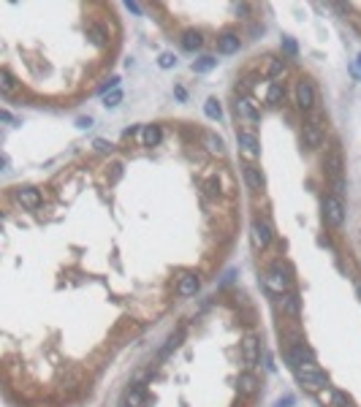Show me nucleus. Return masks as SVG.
I'll list each match as a JSON object with an SVG mask.
<instances>
[{
	"mask_svg": "<svg viewBox=\"0 0 361 407\" xmlns=\"http://www.w3.org/2000/svg\"><path fill=\"white\" fill-rule=\"evenodd\" d=\"M282 52H285V54H296V52H299V46H296V41H293V38H288V35H285V38H282Z\"/></svg>",
	"mask_w": 361,
	"mask_h": 407,
	"instance_id": "obj_31",
	"label": "nucleus"
},
{
	"mask_svg": "<svg viewBox=\"0 0 361 407\" xmlns=\"http://www.w3.org/2000/svg\"><path fill=\"white\" fill-rule=\"evenodd\" d=\"M326 168H329V174L334 179L342 177V155H339V149H331V152L326 155Z\"/></svg>",
	"mask_w": 361,
	"mask_h": 407,
	"instance_id": "obj_16",
	"label": "nucleus"
},
{
	"mask_svg": "<svg viewBox=\"0 0 361 407\" xmlns=\"http://www.w3.org/2000/svg\"><path fill=\"white\" fill-rule=\"evenodd\" d=\"M133 133H136V128H133V125H130V128H125V133H122V136H125V139H130Z\"/></svg>",
	"mask_w": 361,
	"mask_h": 407,
	"instance_id": "obj_38",
	"label": "nucleus"
},
{
	"mask_svg": "<svg viewBox=\"0 0 361 407\" xmlns=\"http://www.w3.org/2000/svg\"><path fill=\"white\" fill-rule=\"evenodd\" d=\"M16 201L22 206H27V209H38V206H41V193H38L35 187H19Z\"/></svg>",
	"mask_w": 361,
	"mask_h": 407,
	"instance_id": "obj_7",
	"label": "nucleus"
},
{
	"mask_svg": "<svg viewBox=\"0 0 361 407\" xmlns=\"http://www.w3.org/2000/svg\"><path fill=\"white\" fill-rule=\"evenodd\" d=\"M282 71H285V60H272V63H269V68H266V73H269V79H277V76H282Z\"/></svg>",
	"mask_w": 361,
	"mask_h": 407,
	"instance_id": "obj_29",
	"label": "nucleus"
},
{
	"mask_svg": "<svg viewBox=\"0 0 361 407\" xmlns=\"http://www.w3.org/2000/svg\"><path fill=\"white\" fill-rule=\"evenodd\" d=\"M318 399L326 407H348V396L339 394V391H320Z\"/></svg>",
	"mask_w": 361,
	"mask_h": 407,
	"instance_id": "obj_14",
	"label": "nucleus"
},
{
	"mask_svg": "<svg viewBox=\"0 0 361 407\" xmlns=\"http://www.w3.org/2000/svg\"><path fill=\"white\" fill-rule=\"evenodd\" d=\"M120 101H122V92H120V90H111V92H106V98H103V106H106V109H114Z\"/></svg>",
	"mask_w": 361,
	"mask_h": 407,
	"instance_id": "obj_30",
	"label": "nucleus"
},
{
	"mask_svg": "<svg viewBox=\"0 0 361 407\" xmlns=\"http://www.w3.org/2000/svg\"><path fill=\"white\" fill-rule=\"evenodd\" d=\"M239 394H244V396H250V394H255V388H258V380L250 375V372H244V375H239Z\"/></svg>",
	"mask_w": 361,
	"mask_h": 407,
	"instance_id": "obj_20",
	"label": "nucleus"
},
{
	"mask_svg": "<svg viewBox=\"0 0 361 407\" xmlns=\"http://www.w3.org/2000/svg\"><path fill=\"white\" fill-rule=\"evenodd\" d=\"M182 337H185L182 331H177V334H171V337H168V342H166V347L160 350V358H166V356H168V353H171V350H174V347H179V342H182Z\"/></svg>",
	"mask_w": 361,
	"mask_h": 407,
	"instance_id": "obj_26",
	"label": "nucleus"
},
{
	"mask_svg": "<svg viewBox=\"0 0 361 407\" xmlns=\"http://www.w3.org/2000/svg\"><path fill=\"white\" fill-rule=\"evenodd\" d=\"M204 147L212 155H223V139L215 136V133H204Z\"/></svg>",
	"mask_w": 361,
	"mask_h": 407,
	"instance_id": "obj_24",
	"label": "nucleus"
},
{
	"mask_svg": "<svg viewBox=\"0 0 361 407\" xmlns=\"http://www.w3.org/2000/svg\"><path fill=\"white\" fill-rule=\"evenodd\" d=\"M204 190H206V196H217V193H220L217 179H206V182H204Z\"/></svg>",
	"mask_w": 361,
	"mask_h": 407,
	"instance_id": "obj_33",
	"label": "nucleus"
},
{
	"mask_svg": "<svg viewBox=\"0 0 361 407\" xmlns=\"http://www.w3.org/2000/svg\"><path fill=\"white\" fill-rule=\"evenodd\" d=\"M242 358L247 366H255V361H258V339L253 334L242 339Z\"/></svg>",
	"mask_w": 361,
	"mask_h": 407,
	"instance_id": "obj_8",
	"label": "nucleus"
},
{
	"mask_svg": "<svg viewBox=\"0 0 361 407\" xmlns=\"http://www.w3.org/2000/svg\"><path fill=\"white\" fill-rule=\"evenodd\" d=\"M323 220L329 225H342V220H345V206H342V201L337 196L323 198Z\"/></svg>",
	"mask_w": 361,
	"mask_h": 407,
	"instance_id": "obj_4",
	"label": "nucleus"
},
{
	"mask_svg": "<svg viewBox=\"0 0 361 407\" xmlns=\"http://www.w3.org/2000/svg\"><path fill=\"white\" fill-rule=\"evenodd\" d=\"M114 171H111V179H120V174H122V166H111Z\"/></svg>",
	"mask_w": 361,
	"mask_h": 407,
	"instance_id": "obj_37",
	"label": "nucleus"
},
{
	"mask_svg": "<svg viewBox=\"0 0 361 407\" xmlns=\"http://www.w3.org/2000/svg\"><path fill=\"white\" fill-rule=\"evenodd\" d=\"M125 404H130V407H141V404H144V388H141V385H130L128 391H125Z\"/></svg>",
	"mask_w": 361,
	"mask_h": 407,
	"instance_id": "obj_19",
	"label": "nucleus"
},
{
	"mask_svg": "<svg viewBox=\"0 0 361 407\" xmlns=\"http://www.w3.org/2000/svg\"><path fill=\"white\" fill-rule=\"evenodd\" d=\"M201 44H204V38H201V33H198V30H187V33L182 35V49H185V52L201 49Z\"/></svg>",
	"mask_w": 361,
	"mask_h": 407,
	"instance_id": "obj_17",
	"label": "nucleus"
},
{
	"mask_svg": "<svg viewBox=\"0 0 361 407\" xmlns=\"http://www.w3.org/2000/svg\"><path fill=\"white\" fill-rule=\"evenodd\" d=\"M285 98V87L280 82H272L269 84V92H266V103H272V106H277V103Z\"/></svg>",
	"mask_w": 361,
	"mask_h": 407,
	"instance_id": "obj_22",
	"label": "nucleus"
},
{
	"mask_svg": "<svg viewBox=\"0 0 361 407\" xmlns=\"http://www.w3.org/2000/svg\"><path fill=\"white\" fill-rule=\"evenodd\" d=\"M242 171H244V179H247V185H250V190H261V187H263V174H261V168H255L253 163H247Z\"/></svg>",
	"mask_w": 361,
	"mask_h": 407,
	"instance_id": "obj_13",
	"label": "nucleus"
},
{
	"mask_svg": "<svg viewBox=\"0 0 361 407\" xmlns=\"http://www.w3.org/2000/svg\"><path fill=\"white\" fill-rule=\"evenodd\" d=\"M158 63H160V68H171V65H177V57H174L171 52H163Z\"/></svg>",
	"mask_w": 361,
	"mask_h": 407,
	"instance_id": "obj_32",
	"label": "nucleus"
},
{
	"mask_svg": "<svg viewBox=\"0 0 361 407\" xmlns=\"http://www.w3.org/2000/svg\"><path fill=\"white\" fill-rule=\"evenodd\" d=\"M348 407H350V404H348Z\"/></svg>",
	"mask_w": 361,
	"mask_h": 407,
	"instance_id": "obj_42",
	"label": "nucleus"
},
{
	"mask_svg": "<svg viewBox=\"0 0 361 407\" xmlns=\"http://www.w3.org/2000/svg\"><path fill=\"white\" fill-rule=\"evenodd\" d=\"M87 38H90L95 46H103V44H106V38H109V35H106V30H103L101 25H90V27H87Z\"/></svg>",
	"mask_w": 361,
	"mask_h": 407,
	"instance_id": "obj_23",
	"label": "nucleus"
},
{
	"mask_svg": "<svg viewBox=\"0 0 361 407\" xmlns=\"http://www.w3.org/2000/svg\"><path fill=\"white\" fill-rule=\"evenodd\" d=\"M122 407H130V404H122Z\"/></svg>",
	"mask_w": 361,
	"mask_h": 407,
	"instance_id": "obj_41",
	"label": "nucleus"
},
{
	"mask_svg": "<svg viewBox=\"0 0 361 407\" xmlns=\"http://www.w3.org/2000/svg\"><path fill=\"white\" fill-rule=\"evenodd\" d=\"M234 111H236V117H242V120H247V122H255L258 120V109L253 106V101H247V98H239L234 103Z\"/></svg>",
	"mask_w": 361,
	"mask_h": 407,
	"instance_id": "obj_10",
	"label": "nucleus"
},
{
	"mask_svg": "<svg viewBox=\"0 0 361 407\" xmlns=\"http://www.w3.org/2000/svg\"><path fill=\"white\" fill-rule=\"evenodd\" d=\"M358 296H361V282H358Z\"/></svg>",
	"mask_w": 361,
	"mask_h": 407,
	"instance_id": "obj_39",
	"label": "nucleus"
},
{
	"mask_svg": "<svg viewBox=\"0 0 361 407\" xmlns=\"http://www.w3.org/2000/svg\"><path fill=\"white\" fill-rule=\"evenodd\" d=\"M92 147L98 149V152H103V155H106V152H111V144H109L106 139H95V144H92Z\"/></svg>",
	"mask_w": 361,
	"mask_h": 407,
	"instance_id": "obj_34",
	"label": "nucleus"
},
{
	"mask_svg": "<svg viewBox=\"0 0 361 407\" xmlns=\"http://www.w3.org/2000/svg\"><path fill=\"white\" fill-rule=\"evenodd\" d=\"M215 65H217V60H215V57H201V60H196V63H193V71H196V73H206V71H212Z\"/></svg>",
	"mask_w": 361,
	"mask_h": 407,
	"instance_id": "obj_27",
	"label": "nucleus"
},
{
	"mask_svg": "<svg viewBox=\"0 0 361 407\" xmlns=\"http://www.w3.org/2000/svg\"><path fill=\"white\" fill-rule=\"evenodd\" d=\"M291 404H293V396H291V394H285L282 399H277V404H274V407H291Z\"/></svg>",
	"mask_w": 361,
	"mask_h": 407,
	"instance_id": "obj_35",
	"label": "nucleus"
},
{
	"mask_svg": "<svg viewBox=\"0 0 361 407\" xmlns=\"http://www.w3.org/2000/svg\"><path fill=\"white\" fill-rule=\"evenodd\" d=\"M204 111H206V117H212V120H220L223 117V109H220V103H217L215 98H209L204 103Z\"/></svg>",
	"mask_w": 361,
	"mask_h": 407,
	"instance_id": "obj_25",
	"label": "nucleus"
},
{
	"mask_svg": "<svg viewBox=\"0 0 361 407\" xmlns=\"http://www.w3.org/2000/svg\"><path fill=\"white\" fill-rule=\"evenodd\" d=\"M0 90H3L6 95H8V92H14V76L8 73V68L0 71Z\"/></svg>",
	"mask_w": 361,
	"mask_h": 407,
	"instance_id": "obj_28",
	"label": "nucleus"
},
{
	"mask_svg": "<svg viewBox=\"0 0 361 407\" xmlns=\"http://www.w3.org/2000/svg\"><path fill=\"white\" fill-rule=\"evenodd\" d=\"M250 239H253V244H255L258 250L269 247V242H272V228H269V223L255 220V223H253V228H250Z\"/></svg>",
	"mask_w": 361,
	"mask_h": 407,
	"instance_id": "obj_5",
	"label": "nucleus"
},
{
	"mask_svg": "<svg viewBox=\"0 0 361 407\" xmlns=\"http://www.w3.org/2000/svg\"><path fill=\"white\" fill-rule=\"evenodd\" d=\"M280 309L285 312V315L296 318V315H299V309H301V301H299L296 293H282V299H280Z\"/></svg>",
	"mask_w": 361,
	"mask_h": 407,
	"instance_id": "obj_12",
	"label": "nucleus"
},
{
	"mask_svg": "<svg viewBox=\"0 0 361 407\" xmlns=\"http://www.w3.org/2000/svg\"><path fill=\"white\" fill-rule=\"evenodd\" d=\"M285 358H288V364L293 369H299V366H310L312 361H315V353H312L304 342H293L288 347V353H285Z\"/></svg>",
	"mask_w": 361,
	"mask_h": 407,
	"instance_id": "obj_3",
	"label": "nucleus"
},
{
	"mask_svg": "<svg viewBox=\"0 0 361 407\" xmlns=\"http://www.w3.org/2000/svg\"><path fill=\"white\" fill-rule=\"evenodd\" d=\"M76 125H79V128H90V125H92V120H90V117H82L79 122H76Z\"/></svg>",
	"mask_w": 361,
	"mask_h": 407,
	"instance_id": "obj_36",
	"label": "nucleus"
},
{
	"mask_svg": "<svg viewBox=\"0 0 361 407\" xmlns=\"http://www.w3.org/2000/svg\"><path fill=\"white\" fill-rule=\"evenodd\" d=\"M239 35H234V33H225V35H220L217 38V52L220 54H234V52H239Z\"/></svg>",
	"mask_w": 361,
	"mask_h": 407,
	"instance_id": "obj_11",
	"label": "nucleus"
},
{
	"mask_svg": "<svg viewBox=\"0 0 361 407\" xmlns=\"http://www.w3.org/2000/svg\"><path fill=\"white\" fill-rule=\"evenodd\" d=\"M358 63H361V54H358Z\"/></svg>",
	"mask_w": 361,
	"mask_h": 407,
	"instance_id": "obj_40",
	"label": "nucleus"
},
{
	"mask_svg": "<svg viewBox=\"0 0 361 407\" xmlns=\"http://www.w3.org/2000/svg\"><path fill=\"white\" fill-rule=\"evenodd\" d=\"M296 103H299V109H312V103H315V90H312V84L310 82H299L296 84Z\"/></svg>",
	"mask_w": 361,
	"mask_h": 407,
	"instance_id": "obj_6",
	"label": "nucleus"
},
{
	"mask_svg": "<svg viewBox=\"0 0 361 407\" xmlns=\"http://www.w3.org/2000/svg\"><path fill=\"white\" fill-rule=\"evenodd\" d=\"M198 285H201V282H198L196 274H182L179 282H177V293H179V296H196Z\"/></svg>",
	"mask_w": 361,
	"mask_h": 407,
	"instance_id": "obj_9",
	"label": "nucleus"
},
{
	"mask_svg": "<svg viewBox=\"0 0 361 407\" xmlns=\"http://www.w3.org/2000/svg\"><path fill=\"white\" fill-rule=\"evenodd\" d=\"M288 274V266H285L282 261H277L274 266L269 269V274L263 277V285H266V290H272V293H288V285H291V277H285Z\"/></svg>",
	"mask_w": 361,
	"mask_h": 407,
	"instance_id": "obj_1",
	"label": "nucleus"
},
{
	"mask_svg": "<svg viewBox=\"0 0 361 407\" xmlns=\"http://www.w3.org/2000/svg\"><path fill=\"white\" fill-rule=\"evenodd\" d=\"M239 147L244 155H258V139H255L253 133H239Z\"/></svg>",
	"mask_w": 361,
	"mask_h": 407,
	"instance_id": "obj_18",
	"label": "nucleus"
},
{
	"mask_svg": "<svg viewBox=\"0 0 361 407\" xmlns=\"http://www.w3.org/2000/svg\"><path fill=\"white\" fill-rule=\"evenodd\" d=\"M296 380L307 388V391H315V394H320L323 388H326V375H323L318 366H312V364L296 369Z\"/></svg>",
	"mask_w": 361,
	"mask_h": 407,
	"instance_id": "obj_2",
	"label": "nucleus"
},
{
	"mask_svg": "<svg viewBox=\"0 0 361 407\" xmlns=\"http://www.w3.org/2000/svg\"><path fill=\"white\" fill-rule=\"evenodd\" d=\"M160 128L158 125H147L144 128V133H141V141H144V147H155V144H160Z\"/></svg>",
	"mask_w": 361,
	"mask_h": 407,
	"instance_id": "obj_21",
	"label": "nucleus"
},
{
	"mask_svg": "<svg viewBox=\"0 0 361 407\" xmlns=\"http://www.w3.org/2000/svg\"><path fill=\"white\" fill-rule=\"evenodd\" d=\"M301 139H304V144H307L310 149H318V147H323V133H320V130H318L315 125H307V128H304Z\"/></svg>",
	"mask_w": 361,
	"mask_h": 407,
	"instance_id": "obj_15",
	"label": "nucleus"
}]
</instances>
